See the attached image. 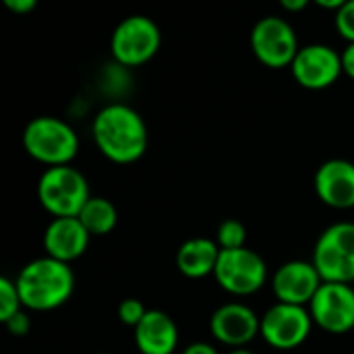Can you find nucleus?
<instances>
[{
	"label": "nucleus",
	"instance_id": "obj_24",
	"mask_svg": "<svg viewBox=\"0 0 354 354\" xmlns=\"http://www.w3.org/2000/svg\"><path fill=\"white\" fill-rule=\"evenodd\" d=\"M4 6L15 12V15H27L31 10H35V0H4Z\"/></svg>",
	"mask_w": 354,
	"mask_h": 354
},
{
	"label": "nucleus",
	"instance_id": "obj_26",
	"mask_svg": "<svg viewBox=\"0 0 354 354\" xmlns=\"http://www.w3.org/2000/svg\"><path fill=\"white\" fill-rule=\"evenodd\" d=\"M342 64H344V75H348L354 81V44H348V48L342 52Z\"/></svg>",
	"mask_w": 354,
	"mask_h": 354
},
{
	"label": "nucleus",
	"instance_id": "obj_13",
	"mask_svg": "<svg viewBox=\"0 0 354 354\" xmlns=\"http://www.w3.org/2000/svg\"><path fill=\"white\" fill-rule=\"evenodd\" d=\"M322 284L324 280L315 270L313 261H288L274 274L272 290L278 303L307 307L322 288Z\"/></svg>",
	"mask_w": 354,
	"mask_h": 354
},
{
	"label": "nucleus",
	"instance_id": "obj_9",
	"mask_svg": "<svg viewBox=\"0 0 354 354\" xmlns=\"http://www.w3.org/2000/svg\"><path fill=\"white\" fill-rule=\"evenodd\" d=\"M313 317L309 309L276 303L261 317V336L276 351H295L309 338Z\"/></svg>",
	"mask_w": 354,
	"mask_h": 354
},
{
	"label": "nucleus",
	"instance_id": "obj_5",
	"mask_svg": "<svg viewBox=\"0 0 354 354\" xmlns=\"http://www.w3.org/2000/svg\"><path fill=\"white\" fill-rule=\"evenodd\" d=\"M313 266L324 282H354V222H336L328 226L313 249Z\"/></svg>",
	"mask_w": 354,
	"mask_h": 354
},
{
	"label": "nucleus",
	"instance_id": "obj_19",
	"mask_svg": "<svg viewBox=\"0 0 354 354\" xmlns=\"http://www.w3.org/2000/svg\"><path fill=\"white\" fill-rule=\"evenodd\" d=\"M218 247L222 251H236V249H245L247 243V228L239 222V220H224L218 226V239H216Z\"/></svg>",
	"mask_w": 354,
	"mask_h": 354
},
{
	"label": "nucleus",
	"instance_id": "obj_16",
	"mask_svg": "<svg viewBox=\"0 0 354 354\" xmlns=\"http://www.w3.org/2000/svg\"><path fill=\"white\" fill-rule=\"evenodd\" d=\"M133 334L141 354H172L178 346V328L160 309H149Z\"/></svg>",
	"mask_w": 354,
	"mask_h": 354
},
{
	"label": "nucleus",
	"instance_id": "obj_10",
	"mask_svg": "<svg viewBox=\"0 0 354 354\" xmlns=\"http://www.w3.org/2000/svg\"><path fill=\"white\" fill-rule=\"evenodd\" d=\"M313 324L334 336L354 330V288L351 284L324 282L309 303Z\"/></svg>",
	"mask_w": 354,
	"mask_h": 354
},
{
	"label": "nucleus",
	"instance_id": "obj_28",
	"mask_svg": "<svg viewBox=\"0 0 354 354\" xmlns=\"http://www.w3.org/2000/svg\"><path fill=\"white\" fill-rule=\"evenodd\" d=\"M315 4H317L319 8H326V10H334V12H338V10L344 6V0H315Z\"/></svg>",
	"mask_w": 354,
	"mask_h": 354
},
{
	"label": "nucleus",
	"instance_id": "obj_30",
	"mask_svg": "<svg viewBox=\"0 0 354 354\" xmlns=\"http://www.w3.org/2000/svg\"><path fill=\"white\" fill-rule=\"evenodd\" d=\"M102 354H106V353H102Z\"/></svg>",
	"mask_w": 354,
	"mask_h": 354
},
{
	"label": "nucleus",
	"instance_id": "obj_3",
	"mask_svg": "<svg viewBox=\"0 0 354 354\" xmlns=\"http://www.w3.org/2000/svg\"><path fill=\"white\" fill-rule=\"evenodd\" d=\"M23 147L33 160L48 168L71 166L79 151V137L66 120L37 116L29 120L23 131Z\"/></svg>",
	"mask_w": 354,
	"mask_h": 354
},
{
	"label": "nucleus",
	"instance_id": "obj_8",
	"mask_svg": "<svg viewBox=\"0 0 354 354\" xmlns=\"http://www.w3.org/2000/svg\"><path fill=\"white\" fill-rule=\"evenodd\" d=\"M216 282L234 297L255 295L268 280V266L259 253L251 249L220 251L216 266Z\"/></svg>",
	"mask_w": 354,
	"mask_h": 354
},
{
	"label": "nucleus",
	"instance_id": "obj_22",
	"mask_svg": "<svg viewBox=\"0 0 354 354\" xmlns=\"http://www.w3.org/2000/svg\"><path fill=\"white\" fill-rule=\"evenodd\" d=\"M336 29L348 44H354V0L344 2V6L336 12Z\"/></svg>",
	"mask_w": 354,
	"mask_h": 354
},
{
	"label": "nucleus",
	"instance_id": "obj_11",
	"mask_svg": "<svg viewBox=\"0 0 354 354\" xmlns=\"http://www.w3.org/2000/svg\"><path fill=\"white\" fill-rule=\"evenodd\" d=\"M295 81L311 91H322L332 87L344 73L342 54L326 44L303 46L290 64Z\"/></svg>",
	"mask_w": 354,
	"mask_h": 354
},
{
	"label": "nucleus",
	"instance_id": "obj_21",
	"mask_svg": "<svg viewBox=\"0 0 354 354\" xmlns=\"http://www.w3.org/2000/svg\"><path fill=\"white\" fill-rule=\"evenodd\" d=\"M145 315H147V309H145V305H143L139 299H124V301L118 305V319H120L124 326L133 328V330L143 322Z\"/></svg>",
	"mask_w": 354,
	"mask_h": 354
},
{
	"label": "nucleus",
	"instance_id": "obj_7",
	"mask_svg": "<svg viewBox=\"0 0 354 354\" xmlns=\"http://www.w3.org/2000/svg\"><path fill=\"white\" fill-rule=\"evenodd\" d=\"M251 48L255 58L268 68H290L301 46L292 25L276 15L263 17L251 31Z\"/></svg>",
	"mask_w": 354,
	"mask_h": 354
},
{
	"label": "nucleus",
	"instance_id": "obj_18",
	"mask_svg": "<svg viewBox=\"0 0 354 354\" xmlns=\"http://www.w3.org/2000/svg\"><path fill=\"white\" fill-rule=\"evenodd\" d=\"M79 220L91 236H106L118 224V209L106 197H91L81 209Z\"/></svg>",
	"mask_w": 354,
	"mask_h": 354
},
{
	"label": "nucleus",
	"instance_id": "obj_20",
	"mask_svg": "<svg viewBox=\"0 0 354 354\" xmlns=\"http://www.w3.org/2000/svg\"><path fill=\"white\" fill-rule=\"evenodd\" d=\"M19 311H23V303L17 290V282L10 278H0V319L8 322Z\"/></svg>",
	"mask_w": 354,
	"mask_h": 354
},
{
	"label": "nucleus",
	"instance_id": "obj_2",
	"mask_svg": "<svg viewBox=\"0 0 354 354\" xmlns=\"http://www.w3.org/2000/svg\"><path fill=\"white\" fill-rule=\"evenodd\" d=\"M15 282L21 303L29 311H54L62 307L75 290V274L71 266L52 257L29 261Z\"/></svg>",
	"mask_w": 354,
	"mask_h": 354
},
{
	"label": "nucleus",
	"instance_id": "obj_27",
	"mask_svg": "<svg viewBox=\"0 0 354 354\" xmlns=\"http://www.w3.org/2000/svg\"><path fill=\"white\" fill-rule=\"evenodd\" d=\"M280 6L288 12H301L309 6V0H282Z\"/></svg>",
	"mask_w": 354,
	"mask_h": 354
},
{
	"label": "nucleus",
	"instance_id": "obj_1",
	"mask_svg": "<svg viewBox=\"0 0 354 354\" xmlns=\"http://www.w3.org/2000/svg\"><path fill=\"white\" fill-rule=\"evenodd\" d=\"M91 137L97 149L114 164L137 162L149 143L145 120L127 104L104 106L91 122Z\"/></svg>",
	"mask_w": 354,
	"mask_h": 354
},
{
	"label": "nucleus",
	"instance_id": "obj_23",
	"mask_svg": "<svg viewBox=\"0 0 354 354\" xmlns=\"http://www.w3.org/2000/svg\"><path fill=\"white\" fill-rule=\"evenodd\" d=\"M4 326H6L8 334H12V336H27L31 330V317L25 311H19L8 322H4Z\"/></svg>",
	"mask_w": 354,
	"mask_h": 354
},
{
	"label": "nucleus",
	"instance_id": "obj_14",
	"mask_svg": "<svg viewBox=\"0 0 354 354\" xmlns=\"http://www.w3.org/2000/svg\"><path fill=\"white\" fill-rule=\"evenodd\" d=\"M315 193L328 207H354V164L342 158L324 162L315 172Z\"/></svg>",
	"mask_w": 354,
	"mask_h": 354
},
{
	"label": "nucleus",
	"instance_id": "obj_4",
	"mask_svg": "<svg viewBox=\"0 0 354 354\" xmlns=\"http://www.w3.org/2000/svg\"><path fill=\"white\" fill-rule=\"evenodd\" d=\"M41 207L52 218H79L85 203L91 199L87 178L73 166L46 168L37 183Z\"/></svg>",
	"mask_w": 354,
	"mask_h": 354
},
{
	"label": "nucleus",
	"instance_id": "obj_29",
	"mask_svg": "<svg viewBox=\"0 0 354 354\" xmlns=\"http://www.w3.org/2000/svg\"><path fill=\"white\" fill-rule=\"evenodd\" d=\"M230 354H253L251 351H247V348H236V351H232Z\"/></svg>",
	"mask_w": 354,
	"mask_h": 354
},
{
	"label": "nucleus",
	"instance_id": "obj_12",
	"mask_svg": "<svg viewBox=\"0 0 354 354\" xmlns=\"http://www.w3.org/2000/svg\"><path fill=\"white\" fill-rule=\"evenodd\" d=\"M209 332L220 344L232 346L236 351L261 334V319L251 307L243 303H226L212 313Z\"/></svg>",
	"mask_w": 354,
	"mask_h": 354
},
{
	"label": "nucleus",
	"instance_id": "obj_17",
	"mask_svg": "<svg viewBox=\"0 0 354 354\" xmlns=\"http://www.w3.org/2000/svg\"><path fill=\"white\" fill-rule=\"evenodd\" d=\"M220 251L222 249L212 239H189L176 251V268L187 278H205L216 272Z\"/></svg>",
	"mask_w": 354,
	"mask_h": 354
},
{
	"label": "nucleus",
	"instance_id": "obj_25",
	"mask_svg": "<svg viewBox=\"0 0 354 354\" xmlns=\"http://www.w3.org/2000/svg\"><path fill=\"white\" fill-rule=\"evenodd\" d=\"M183 354H220L216 351L214 344H207V342H195V344H189Z\"/></svg>",
	"mask_w": 354,
	"mask_h": 354
},
{
	"label": "nucleus",
	"instance_id": "obj_6",
	"mask_svg": "<svg viewBox=\"0 0 354 354\" xmlns=\"http://www.w3.org/2000/svg\"><path fill=\"white\" fill-rule=\"evenodd\" d=\"M162 44L158 25L145 15H131L122 19L110 37V52L122 66H141L149 62Z\"/></svg>",
	"mask_w": 354,
	"mask_h": 354
},
{
	"label": "nucleus",
	"instance_id": "obj_15",
	"mask_svg": "<svg viewBox=\"0 0 354 354\" xmlns=\"http://www.w3.org/2000/svg\"><path fill=\"white\" fill-rule=\"evenodd\" d=\"M89 239L91 234L85 230L79 218H52L41 243L46 257L71 263L87 251Z\"/></svg>",
	"mask_w": 354,
	"mask_h": 354
}]
</instances>
